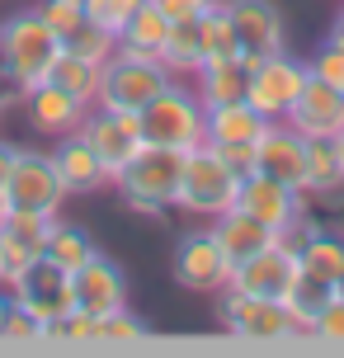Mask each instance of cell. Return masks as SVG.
I'll return each mask as SVG.
<instances>
[{"label":"cell","mask_w":344,"mask_h":358,"mask_svg":"<svg viewBox=\"0 0 344 358\" xmlns=\"http://www.w3.org/2000/svg\"><path fill=\"white\" fill-rule=\"evenodd\" d=\"M57 52H62V38L52 34V24L38 10H19V15H10L0 24V66L15 76L24 90L48 80Z\"/></svg>","instance_id":"3957f363"},{"label":"cell","mask_w":344,"mask_h":358,"mask_svg":"<svg viewBox=\"0 0 344 358\" xmlns=\"http://www.w3.org/2000/svg\"><path fill=\"white\" fill-rule=\"evenodd\" d=\"M283 123H292L307 142H335L344 132V94L307 71V85L297 90V99L283 113Z\"/></svg>","instance_id":"9a60e30c"},{"label":"cell","mask_w":344,"mask_h":358,"mask_svg":"<svg viewBox=\"0 0 344 358\" xmlns=\"http://www.w3.org/2000/svg\"><path fill=\"white\" fill-rule=\"evenodd\" d=\"M264 127H269V118H264L255 104H245V99L203 108V142L217 146V151L236 165V170H241V175H250L255 142H259V132H264Z\"/></svg>","instance_id":"9c48e42d"},{"label":"cell","mask_w":344,"mask_h":358,"mask_svg":"<svg viewBox=\"0 0 344 358\" xmlns=\"http://www.w3.org/2000/svg\"><path fill=\"white\" fill-rule=\"evenodd\" d=\"M165 34H170V19L156 10V0H142V5L127 15V24L118 29V48H123V52H142V57H161Z\"/></svg>","instance_id":"cb8c5ba5"},{"label":"cell","mask_w":344,"mask_h":358,"mask_svg":"<svg viewBox=\"0 0 344 358\" xmlns=\"http://www.w3.org/2000/svg\"><path fill=\"white\" fill-rule=\"evenodd\" d=\"M76 132L94 146V156L109 165V175H118V170H123V165L146 146L137 113H123V108H99V104H90L85 123L76 127Z\"/></svg>","instance_id":"4fadbf2b"},{"label":"cell","mask_w":344,"mask_h":358,"mask_svg":"<svg viewBox=\"0 0 344 358\" xmlns=\"http://www.w3.org/2000/svg\"><path fill=\"white\" fill-rule=\"evenodd\" d=\"M241 170H236L217 146H189L184 151V175H180V194H175V208L199 222H213L227 208H236V194H241Z\"/></svg>","instance_id":"7a4b0ae2"},{"label":"cell","mask_w":344,"mask_h":358,"mask_svg":"<svg viewBox=\"0 0 344 358\" xmlns=\"http://www.w3.org/2000/svg\"><path fill=\"white\" fill-rule=\"evenodd\" d=\"M326 43H335V48H344V15L330 24V34H326Z\"/></svg>","instance_id":"f35d334b"},{"label":"cell","mask_w":344,"mask_h":358,"mask_svg":"<svg viewBox=\"0 0 344 358\" xmlns=\"http://www.w3.org/2000/svg\"><path fill=\"white\" fill-rule=\"evenodd\" d=\"M62 48H66V52L90 57V62H99V66H104V62L118 52V34H113V29H104L99 19H85V24H80V29L62 43Z\"/></svg>","instance_id":"f1b7e54d"},{"label":"cell","mask_w":344,"mask_h":358,"mask_svg":"<svg viewBox=\"0 0 344 358\" xmlns=\"http://www.w3.org/2000/svg\"><path fill=\"white\" fill-rule=\"evenodd\" d=\"M137 123H142V137L156 142V146H175V151L199 146L203 142V99H199V90L189 85L184 76H175V80L137 113Z\"/></svg>","instance_id":"5b68a950"},{"label":"cell","mask_w":344,"mask_h":358,"mask_svg":"<svg viewBox=\"0 0 344 358\" xmlns=\"http://www.w3.org/2000/svg\"><path fill=\"white\" fill-rule=\"evenodd\" d=\"M5 292H10V302H15V306L34 311L43 325L62 321V316L76 306L71 273H66V268H57L52 259H38V264H29V268L15 278V283L5 287ZM43 335H48V330H43Z\"/></svg>","instance_id":"8fae6325"},{"label":"cell","mask_w":344,"mask_h":358,"mask_svg":"<svg viewBox=\"0 0 344 358\" xmlns=\"http://www.w3.org/2000/svg\"><path fill=\"white\" fill-rule=\"evenodd\" d=\"M180 175H184V151L146 142L142 151H137V156H132V161L113 175V189L123 194V208H127V213L146 217V222H161V217L175 208Z\"/></svg>","instance_id":"6da1fadb"},{"label":"cell","mask_w":344,"mask_h":358,"mask_svg":"<svg viewBox=\"0 0 344 358\" xmlns=\"http://www.w3.org/2000/svg\"><path fill=\"white\" fill-rule=\"evenodd\" d=\"M236 208H245L250 217H259L264 227H273V231L283 236L307 217V194L297 184H283V179H269V175H259V170H250V175L241 179Z\"/></svg>","instance_id":"7c38bea8"},{"label":"cell","mask_w":344,"mask_h":358,"mask_svg":"<svg viewBox=\"0 0 344 358\" xmlns=\"http://www.w3.org/2000/svg\"><path fill=\"white\" fill-rule=\"evenodd\" d=\"M146 335V321L132 316L127 306H113L104 316H94V340H142Z\"/></svg>","instance_id":"1f68e13d"},{"label":"cell","mask_w":344,"mask_h":358,"mask_svg":"<svg viewBox=\"0 0 344 358\" xmlns=\"http://www.w3.org/2000/svg\"><path fill=\"white\" fill-rule=\"evenodd\" d=\"M175 76L165 71L161 57H142V52H118L104 62V76H99V94L94 104L99 108H123V113H142Z\"/></svg>","instance_id":"8992f818"},{"label":"cell","mask_w":344,"mask_h":358,"mask_svg":"<svg viewBox=\"0 0 344 358\" xmlns=\"http://www.w3.org/2000/svg\"><path fill=\"white\" fill-rule=\"evenodd\" d=\"M245 76H250L245 57H213V62H203L199 71H194V90H199L203 108L245 99Z\"/></svg>","instance_id":"603a6c76"},{"label":"cell","mask_w":344,"mask_h":358,"mask_svg":"<svg viewBox=\"0 0 344 358\" xmlns=\"http://www.w3.org/2000/svg\"><path fill=\"white\" fill-rule=\"evenodd\" d=\"M71 287H76V306L90 311V316H104L113 306H127V278L123 268L104 259V255H90L85 264L71 273Z\"/></svg>","instance_id":"ffe728a7"},{"label":"cell","mask_w":344,"mask_h":358,"mask_svg":"<svg viewBox=\"0 0 344 358\" xmlns=\"http://www.w3.org/2000/svg\"><path fill=\"white\" fill-rule=\"evenodd\" d=\"M5 311H10V292L0 287V330H5Z\"/></svg>","instance_id":"ab89813d"},{"label":"cell","mask_w":344,"mask_h":358,"mask_svg":"<svg viewBox=\"0 0 344 358\" xmlns=\"http://www.w3.org/2000/svg\"><path fill=\"white\" fill-rule=\"evenodd\" d=\"M137 5H142V0H85L90 19H99L104 29H113V34H118V29L127 24V15H132Z\"/></svg>","instance_id":"e575fe53"},{"label":"cell","mask_w":344,"mask_h":358,"mask_svg":"<svg viewBox=\"0 0 344 358\" xmlns=\"http://www.w3.org/2000/svg\"><path fill=\"white\" fill-rule=\"evenodd\" d=\"M5 213H38V217H62L66 203V184L52 165V151H34V146H15V165L0 184Z\"/></svg>","instance_id":"277c9868"},{"label":"cell","mask_w":344,"mask_h":358,"mask_svg":"<svg viewBox=\"0 0 344 358\" xmlns=\"http://www.w3.org/2000/svg\"><path fill=\"white\" fill-rule=\"evenodd\" d=\"M231 259L222 255L217 236L213 227H199V231L180 236V245H175V259H170V273H175V283L184 292H199V297H217L222 287L231 283Z\"/></svg>","instance_id":"30bf717a"},{"label":"cell","mask_w":344,"mask_h":358,"mask_svg":"<svg viewBox=\"0 0 344 358\" xmlns=\"http://www.w3.org/2000/svg\"><path fill=\"white\" fill-rule=\"evenodd\" d=\"M52 165H57V175H62V184H66V194H99V189H109V184H113L109 165L94 156V146L85 142L80 132L57 137Z\"/></svg>","instance_id":"44dd1931"},{"label":"cell","mask_w":344,"mask_h":358,"mask_svg":"<svg viewBox=\"0 0 344 358\" xmlns=\"http://www.w3.org/2000/svg\"><path fill=\"white\" fill-rule=\"evenodd\" d=\"M330 297H335V283H326V278H311V273H302V268H297L292 287L283 292V306H288V316L302 325V335H307L311 321H316V316L326 311Z\"/></svg>","instance_id":"83f0119b"},{"label":"cell","mask_w":344,"mask_h":358,"mask_svg":"<svg viewBox=\"0 0 344 358\" xmlns=\"http://www.w3.org/2000/svg\"><path fill=\"white\" fill-rule=\"evenodd\" d=\"M0 287H5V283H0Z\"/></svg>","instance_id":"f6af8a7d"},{"label":"cell","mask_w":344,"mask_h":358,"mask_svg":"<svg viewBox=\"0 0 344 358\" xmlns=\"http://www.w3.org/2000/svg\"><path fill=\"white\" fill-rule=\"evenodd\" d=\"M217 0H156V10H161L170 24H184V19H203L213 10Z\"/></svg>","instance_id":"8d00e7d4"},{"label":"cell","mask_w":344,"mask_h":358,"mask_svg":"<svg viewBox=\"0 0 344 358\" xmlns=\"http://www.w3.org/2000/svg\"><path fill=\"white\" fill-rule=\"evenodd\" d=\"M34 10H38L43 19H48V24H52V34L62 38V43H66V38H71L76 29H80V24L90 19L85 0H38Z\"/></svg>","instance_id":"4dcf8cb0"},{"label":"cell","mask_w":344,"mask_h":358,"mask_svg":"<svg viewBox=\"0 0 344 358\" xmlns=\"http://www.w3.org/2000/svg\"><path fill=\"white\" fill-rule=\"evenodd\" d=\"M245 104H255L264 118H283L297 99V90L307 85V62H297V57L283 48V52H269V57H245Z\"/></svg>","instance_id":"ba28073f"},{"label":"cell","mask_w":344,"mask_h":358,"mask_svg":"<svg viewBox=\"0 0 344 358\" xmlns=\"http://www.w3.org/2000/svg\"><path fill=\"white\" fill-rule=\"evenodd\" d=\"M0 113H5V108H0Z\"/></svg>","instance_id":"ee69618b"},{"label":"cell","mask_w":344,"mask_h":358,"mask_svg":"<svg viewBox=\"0 0 344 358\" xmlns=\"http://www.w3.org/2000/svg\"><path fill=\"white\" fill-rule=\"evenodd\" d=\"M48 227H52V217L5 213V222H0V283H5V287L15 283L29 264H38V259H43Z\"/></svg>","instance_id":"ac0fdd59"},{"label":"cell","mask_w":344,"mask_h":358,"mask_svg":"<svg viewBox=\"0 0 344 358\" xmlns=\"http://www.w3.org/2000/svg\"><path fill=\"white\" fill-rule=\"evenodd\" d=\"M199 34H203V62H213V57H241L236 34H231V19H227V10H222V0L199 19Z\"/></svg>","instance_id":"f546056e"},{"label":"cell","mask_w":344,"mask_h":358,"mask_svg":"<svg viewBox=\"0 0 344 358\" xmlns=\"http://www.w3.org/2000/svg\"><path fill=\"white\" fill-rule=\"evenodd\" d=\"M0 222H5V198H0Z\"/></svg>","instance_id":"7bdbcfd3"},{"label":"cell","mask_w":344,"mask_h":358,"mask_svg":"<svg viewBox=\"0 0 344 358\" xmlns=\"http://www.w3.org/2000/svg\"><path fill=\"white\" fill-rule=\"evenodd\" d=\"M161 62L170 76H194L203 66V34H199V19H184V24H170L161 48Z\"/></svg>","instance_id":"4316f807"},{"label":"cell","mask_w":344,"mask_h":358,"mask_svg":"<svg viewBox=\"0 0 344 358\" xmlns=\"http://www.w3.org/2000/svg\"><path fill=\"white\" fill-rule=\"evenodd\" d=\"M222 10L231 19V34L241 57H269L288 48L283 34V10L273 0H222Z\"/></svg>","instance_id":"5bb4252c"},{"label":"cell","mask_w":344,"mask_h":358,"mask_svg":"<svg viewBox=\"0 0 344 358\" xmlns=\"http://www.w3.org/2000/svg\"><path fill=\"white\" fill-rule=\"evenodd\" d=\"M19 104H24L29 127H34V132H43V137H71L76 127L85 123V113H90V104H85V99H76L71 90L52 85V80L29 85Z\"/></svg>","instance_id":"e0dca14e"},{"label":"cell","mask_w":344,"mask_h":358,"mask_svg":"<svg viewBox=\"0 0 344 358\" xmlns=\"http://www.w3.org/2000/svg\"><path fill=\"white\" fill-rule=\"evenodd\" d=\"M335 151H340V165H344V132H340V137H335Z\"/></svg>","instance_id":"60d3db41"},{"label":"cell","mask_w":344,"mask_h":358,"mask_svg":"<svg viewBox=\"0 0 344 358\" xmlns=\"http://www.w3.org/2000/svg\"><path fill=\"white\" fill-rule=\"evenodd\" d=\"M217 321L236 340H292V335H302V325L288 316L283 302L255 297V292H241V287L217 292Z\"/></svg>","instance_id":"52a82bcc"},{"label":"cell","mask_w":344,"mask_h":358,"mask_svg":"<svg viewBox=\"0 0 344 358\" xmlns=\"http://www.w3.org/2000/svg\"><path fill=\"white\" fill-rule=\"evenodd\" d=\"M94 250V241L80 227H71V222H62V217H52V227H48V245H43V259H52L57 268H66V273H76V268L85 264Z\"/></svg>","instance_id":"484cf974"},{"label":"cell","mask_w":344,"mask_h":358,"mask_svg":"<svg viewBox=\"0 0 344 358\" xmlns=\"http://www.w3.org/2000/svg\"><path fill=\"white\" fill-rule=\"evenodd\" d=\"M208 227H213V236H217L222 255H227L231 264L250 259V255H259L264 245H273V241H278V231H273V227H264L259 217H250L245 208H227V213L213 217Z\"/></svg>","instance_id":"7402d4cb"},{"label":"cell","mask_w":344,"mask_h":358,"mask_svg":"<svg viewBox=\"0 0 344 358\" xmlns=\"http://www.w3.org/2000/svg\"><path fill=\"white\" fill-rule=\"evenodd\" d=\"M307 71L316 76V80H326V85H335L344 94V48H335V43H321L316 48V57L307 62Z\"/></svg>","instance_id":"d6a6232c"},{"label":"cell","mask_w":344,"mask_h":358,"mask_svg":"<svg viewBox=\"0 0 344 358\" xmlns=\"http://www.w3.org/2000/svg\"><path fill=\"white\" fill-rule=\"evenodd\" d=\"M99 76H104V66L99 62H90V57H80V52H57L52 62V71H48V80L62 90H71L76 99H85V104H94V94H99Z\"/></svg>","instance_id":"d4e9b609"},{"label":"cell","mask_w":344,"mask_h":358,"mask_svg":"<svg viewBox=\"0 0 344 358\" xmlns=\"http://www.w3.org/2000/svg\"><path fill=\"white\" fill-rule=\"evenodd\" d=\"M307 335H321V340H344V297H340V292H335V297L326 302V311L311 321Z\"/></svg>","instance_id":"d590c367"},{"label":"cell","mask_w":344,"mask_h":358,"mask_svg":"<svg viewBox=\"0 0 344 358\" xmlns=\"http://www.w3.org/2000/svg\"><path fill=\"white\" fill-rule=\"evenodd\" d=\"M43 330L48 325L38 321L34 311H24V306L10 302V311H5V330H0V340H43Z\"/></svg>","instance_id":"836d02e7"},{"label":"cell","mask_w":344,"mask_h":358,"mask_svg":"<svg viewBox=\"0 0 344 358\" xmlns=\"http://www.w3.org/2000/svg\"><path fill=\"white\" fill-rule=\"evenodd\" d=\"M335 292H340V297H344V268H340V278H335Z\"/></svg>","instance_id":"b9f144b4"},{"label":"cell","mask_w":344,"mask_h":358,"mask_svg":"<svg viewBox=\"0 0 344 358\" xmlns=\"http://www.w3.org/2000/svg\"><path fill=\"white\" fill-rule=\"evenodd\" d=\"M292 278H297V250L278 236V241L264 245L259 255L241 259V264L231 268V283H227V287H241V292H255V297H273V302H283V292L292 287Z\"/></svg>","instance_id":"2e32d148"},{"label":"cell","mask_w":344,"mask_h":358,"mask_svg":"<svg viewBox=\"0 0 344 358\" xmlns=\"http://www.w3.org/2000/svg\"><path fill=\"white\" fill-rule=\"evenodd\" d=\"M10 165H15V142H0V184L10 175Z\"/></svg>","instance_id":"74e56055"},{"label":"cell","mask_w":344,"mask_h":358,"mask_svg":"<svg viewBox=\"0 0 344 358\" xmlns=\"http://www.w3.org/2000/svg\"><path fill=\"white\" fill-rule=\"evenodd\" d=\"M250 170L302 189V175H307V137H302L292 123L273 118V123L259 132V142H255V165Z\"/></svg>","instance_id":"d6986e66"}]
</instances>
